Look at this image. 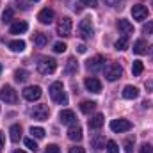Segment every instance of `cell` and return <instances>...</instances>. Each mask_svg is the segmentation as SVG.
Masks as SVG:
<instances>
[{
	"label": "cell",
	"instance_id": "1",
	"mask_svg": "<svg viewBox=\"0 0 153 153\" xmlns=\"http://www.w3.org/2000/svg\"><path fill=\"white\" fill-rule=\"evenodd\" d=\"M50 98L55 102V103H62V105H66L68 103V96L64 94V87H62V82H53L52 85H50Z\"/></svg>",
	"mask_w": 153,
	"mask_h": 153
},
{
	"label": "cell",
	"instance_id": "2",
	"mask_svg": "<svg viewBox=\"0 0 153 153\" xmlns=\"http://www.w3.org/2000/svg\"><path fill=\"white\" fill-rule=\"evenodd\" d=\"M55 70H57V61H55V59H52V57H43V59H39L38 71L41 75H50V73H53Z\"/></svg>",
	"mask_w": 153,
	"mask_h": 153
},
{
	"label": "cell",
	"instance_id": "3",
	"mask_svg": "<svg viewBox=\"0 0 153 153\" xmlns=\"http://www.w3.org/2000/svg\"><path fill=\"white\" fill-rule=\"evenodd\" d=\"M94 34V29H93V22L89 18H84L80 23H78V36L82 39H91Z\"/></svg>",
	"mask_w": 153,
	"mask_h": 153
},
{
	"label": "cell",
	"instance_id": "4",
	"mask_svg": "<svg viewBox=\"0 0 153 153\" xmlns=\"http://www.w3.org/2000/svg\"><path fill=\"white\" fill-rule=\"evenodd\" d=\"M121 76H123V68H121L119 64L111 62V64L105 68V78H107L109 82H116V80L121 78Z\"/></svg>",
	"mask_w": 153,
	"mask_h": 153
},
{
	"label": "cell",
	"instance_id": "5",
	"mask_svg": "<svg viewBox=\"0 0 153 153\" xmlns=\"http://www.w3.org/2000/svg\"><path fill=\"white\" fill-rule=\"evenodd\" d=\"M71 27H73V23H71V18H62L59 23H57V34L61 36V38H68V36H71Z\"/></svg>",
	"mask_w": 153,
	"mask_h": 153
},
{
	"label": "cell",
	"instance_id": "6",
	"mask_svg": "<svg viewBox=\"0 0 153 153\" xmlns=\"http://www.w3.org/2000/svg\"><path fill=\"white\" fill-rule=\"evenodd\" d=\"M103 66H105V59H103L102 55H94V57H91V59L85 62V68H87L91 73H96V71L103 70Z\"/></svg>",
	"mask_w": 153,
	"mask_h": 153
},
{
	"label": "cell",
	"instance_id": "7",
	"mask_svg": "<svg viewBox=\"0 0 153 153\" xmlns=\"http://www.w3.org/2000/svg\"><path fill=\"white\" fill-rule=\"evenodd\" d=\"M0 100L5 102V103H16L18 96H16V91L11 87V85H4L0 89Z\"/></svg>",
	"mask_w": 153,
	"mask_h": 153
},
{
	"label": "cell",
	"instance_id": "8",
	"mask_svg": "<svg viewBox=\"0 0 153 153\" xmlns=\"http://www.w3.org/2000/svg\"><path fill=\"white\" fill-rule=\"evenodd\" d=\"M111 130L116 132V134L128 132V130H132V123L128 119H112L111 121Z\"/></svg>",
	"mask_w": 153,
	"mask_h": 153
},
{
	"label": "cell",
	"instance_id": "9",
	"mask_svg": "<svg viewBox=\"0 0 153 153\" xmlns=\"http://www.w3.org/2000/svg\"><path fill=\"white\" fill-rule=\"evenodd\" d=\"M30 116H32V119L45 121L50 116V109H48V105H34L32 111H30Z\"/></svg>",
	"mask_w": 153,
	"mask_h": 153
},
{
	"label": "cell",
	"instance_id": "10",
	"mask_svg": "<svg viewBox=\"0 0 153 153\" xmlns=\"http://www.w3.org/2000/svg\"><path fill=\"white\" fill-rule=\"evenodd\" d=\"M41 94H43V91H41V87H39V85H29V87H25V89H23V98H25V100H29V102L39 100V98H41Z\"/></svg>",
	"mask_w": 153,
	"mask_h": 153
},
{
	"label": "cell",
	"instance_id": "11",
	"mask_svg": "<svg viewBox=\"0 0 153 153\" xmlns=\"http://www.w3.org/2000/svg\"><path fill=\"white\" fill-rule=\"evenodd\" d=\"M132 16H134V20H137V22L146 20V18H148V7L143 5V4L134 5V7H132Z\"/></svg>",
	"mask_w": 153,
	"mask_h": 153
},
{
	"label": "cell",
	"instance_id": "12",
	"mask_svg": "<svg viewBox=\"0 0 153 153\" xmlns=\"http://www.w3.org/2000/svg\"><path fill=\"white\" fill-rule=\"evenodd\" d=\"M84 84H85L87 91H91V93H102V82L96 76H87Z\"/></svg>",
	"mask_w": 153,
	"mask_h": 153
},
{
	"label": "cell",
	"instance_id": "13",
	"mask_svg": "<svg viewBox=\"0 0 153 153\" xmlns=\"http://www.w3.org/2000/svg\"><path fill=\"white\" fill-rule=\"evenodd\" d=\"M53 11L52 9H48V7H45V9H41L38 14V20L41 22V23H45V25H48V23H52L53 22Z\"/></svg>",
	"mask_w": 153,
	"mask_h": 153
},
{
	"label": "cell",
	"instance_id": "14",
	"mask_svg": "<svg viewBox=\"0 0 153 153\" xmlns=\"http://www.w3.org/2000/svg\"><path fill=\"white\" fill-rule=\"evenodd\" d=\"M59 119H61V123L62 125H73L75 123V112L73 111H61V114H59Z\"/></svg>",
	"mask_w": 153,
	"mask_h": 153
},
{
	"label": "cell",
	"instance_id": "15",
	"mask_svg": "<svg viewBox=\"0 0 153 153\" xmlns=\"http://www.w3.org/2000/svg\"><path fill=\"white\" fill-rule=\"evenodd\" d=\"M27 29H29V25H27L25 22L18 20V22H13L9 32H11V34H23V32H27Z\"/></svg>",
	"mask_w": 153,
	"mask_h": 153
},
{
	"label": "cell",
	"instance_id": "16",
	"mask_svg": "<svg viewBox=\"0 0 153 153\" xmlns=\"http://www.w3.org/2000/svg\"><path fill=\"white\" fill-rule=\"evenodd\" d=\"M117 29H119V32L125 34V36L134 32V25H132L128 20H117Z\"/></svg>",
	"mask_w": 153,
	"mask_h": 153
},
{
	"label": "cell",
	"instance_id": "17",
	"mask_svg": "<svg viewBox=\"0 0 153 153\" xmlns=\"http://www.w3.org/2000/svg\"><path fill=\"white\" fill-rule=\"evenodd\" d=\"M139 96V89L137 87H134V85H125V89H123V98H126V100H135Z\"/></svg>",
	"mask_w": 153,
	"mask_h": 153
},
{
	"label": "cell",
	"instance_id": "18",
	"mask_svg": "<svg viewBox=\"0 0 153 153\" xmlns=\"http://www.w3.org/2000/svg\"><path fill=\"white\" fill-rule=\"evenodd\" d=\"M68 137H70L71 141H80V139H82V128L73 123V125L70 126V130H68Z\"/></svg>",
	"mask_w": 153,
	"mask_h": 153
},
{
	"label": "cell",
	"instance_id": "19",
	"mask_svg": "<svg viewBox=\"0 0 153 153\" xmlns=\"http://www.w3.org/2000/svg\"><path fill=\"white\" fill-rule=\"evenodd\" d=\"M146 48H148V43H146L144 39H137V41L134 43V48H132V50H134V53L143 55V53H146V52H148Z\"/></svg>",
	"mask_w": 153,
	"mask_h": 153
},
{
	"label": "cell",
	"instance_id": "20",
	"mask_svg": "<svg viewBox=\"0 0 153 153\" xmlns=\"http://www.w3.org/2000/svg\"><path fill=\"white\" fill-rule=\"evenodd\" d=\"M78 71V62H76L75 57H70L68 59V62H66V68H64V73L66 75H73Z\"/></svg>",
	"mask_w": 153,
	"mask_h": 153
},
{
	"label": "cell",
	"instance_id": "21",
	"mask_svg": "<svg viewBox=\"0 0 153 153\" xmlns=\"http://www.w3.org/2000/svg\"><path fill=\"white\" fill-rule=\"evenodd\" d=\"M102 126H103V116L102 114H96L89 119V128H91V130H98V128H102Z\"/></svg>",
	"mask_w": 153,
	"mask_h": 153
},
{
	"label": "cell",
	"instance_id": "22",
	"mask_svg": "<svg viewBox=\"0 0 153 153\" xmlns=\"http://www.w3.org/2000/svg\"><path fill=\"white\" fill-rule=\"evenodd\" d=\"M9 134H11V141H13V143H18L20 137H22V126H20V125H13V126L9 128Z\"/></svg>",
	"mask_w": 153,
	"mask_h": 153
},
{
	"label": "cell",
	"instance_id": "23",
	"mask_svg": "<svg viewBox=\"0 0 153 153\" xmlns=\"http://www.w3.org/2000/svg\"><path fill=\"white\" fill-rule=\"evenodd\" d=\"M91 144H93L94 150H102V148H105V137L103 135H96V137L91 139Z\"/></svg>",
	"mask_w": 153,
	"mask_h": 153
},
{
	"label": "cell",
	"instance_id": "24",
	"mask_svg": "<svg viewBox=\"0 0 153 153\" xmlns=\"http://www.w3.org/2000/svg\"><path fill=\"white\" fill-rule=\"evenodd\" d=\"M9 48H11L13 52H23V50H25V41H22V39L11 41V43H9Z\"/></svg>",
	"mask_w": 153,
	"mask_h": 153
},
{
	"label": "cell",
	"instance_id": "25",
	"mask_svg": "<svg viewBox=\"0 0 153 153\" xmlns=\"http://www.w3.org/2000/svg\"><path fill=\"white\" fill-rule=\"evenodd\" d=\"M114 48L117 50V52H123V50H126V48H128V38H126V36L119 38V39L114 43Z\"/></svg>",
	"mask_w": 153,
	"mask_h": 153
},
{
	"label": "cell",
	"instance_id": "26",
	"mask_svg": "<svg viewBox=\"0 0 153 153\" xmlns=\"http://www.w3.org/2000/svg\"><path fill=\"white\" fill-rule=\"evenodd\" d=\"M34 43H36V46L43 48V46L48 43V36H46V34H43V32H38V34L34 36Z\"/></svg>",
	"mask_w": 153,
	"mask_h": 153
},
{
	"label": "cell",
	"instance_id": "27",
	"mask_svg": "<svg viewBox=\"0 0 153 153\" xmlns=\"http://www.w3.org/2000/svg\"><path fill=\"white\" fill-rule=\"evenodd\" d=\"M94 107H96V103H94V102H82V103H80V111H82L84 114L93 112V111H94Z\"/></svg>",
	"mask_w": 153,
	"mask_h": 153
},
{
	"label": "cell",
	"instance_id": "28",
	"mask_svg": "<svg viewBox=\"0 0 153 153\" xmlns=\"http://www.w3.org/2000/svg\"><path fill=\"white\" fill-rule=\"evenodd\" d=\"M143 70H144V64H143L141 61H134V64H132V73H134V75H141Z\"/></svg>",
	"mask_w": 153,
	"mask_h": 153
},
{
	"label": "cell",
	"instance_id": "29",
	"mask_svg": "<svg viewBox=\"0 0 153 153\" xmlns=\"http://www.w3.org/2000/svg\"><path fill=\"white\" fill-rule=\"evenodd\" d=\"M14 78H16V82H25L29 78V73L25 70H16L14 71Z\"/></svg>",
	"mask_w": 153,
	"mask_h": 153
},
{
	"label": "cell",
	"instance_id": "30",
	"mask_svg": "<svg viewBox=\"0 0 153 153\" xmlns=\"http://www.w3.org/2000/svg\"><path fill=\"white\" fill-rule=\"evenodd\" d=\"M13 14H14V11H13L11 7H7V9L4 11V14H2V22H4V23H9V22L13 20Z\"/></svg>",
	"mask_w": 153,
	"mask_h": 153
},
{
	"label": "cell",
	"instance_id": "31",
	"mask_svg": "<svg viewBox=\"0 0 153 153\" xmlns=\"http://www.w3.org/2000/svg\"><path fill=\"white\" fill-rule=\"evenodd\" d=\"M30 134H32L36 139H43V137H45V130H43L41 126H32V128H30Z\"/></svg>",
	"mask_w": 153,
	"mask_h": 153
},
{
	"label": "cell",
	"instance_id": "32",
	"mask_svg": "<svg viewBox=\"0 0 153 153\" xmlns=\"http://www.w3.org/2000/svg\"><path fill=\"white\" fill-rule=\"evenodd\" d=\"M66 43H62V41H57L55 45H53V52L55 53H62V52H66Z\"/></svg>",
	"mask_w": 153,
	"mask_h": 153
},
{
	"label": "cell",
	"instance_id": "33",
	"mask_svg": "<svg viewBox=\"0 0 153 153\" xmlns=\"http://www.w3.org/2000/svg\"><path fill=\"white\" fill-rule=\"evenodd\" d=\"M107 153H117L119 152V148H117V144H116L114 141H107Z\"/></svg>",
	"mask_w": 153,
	"mask_h": 153
},
{
	"label": "cell",
	"instance_id": "34",
	"mask_svg": "<svg viewBox=\"0 0 153 153\" xmlns=\"http://www.w3.org/2000/svg\"><path fill=\"white\" fill-rule=\"evenodd\" d=\"M23 143H25V146H27V148H29L30 152H34V153L38 152V144H36V143H34L32 139H25Z\"/></svg>",
	"mask_w": 153,
	"mask_h": 153
},
{
	"label": "cell",
	"instance_id": "35",
	"mask_svg": "<svg viewBox=\"0 0 153 153\" xmlns=\"http://www.w3.org/2000/svg\"><path fill=\"white\" fill-rule=\"evenodd\" d=\"M143 34H153V22H148L143 25Z\"/></svg>",
	"mask_w": 153,
	"mask_h": 153
},
{
	"label": "cell",
	"instance_id": "36",
	"mask_svg": "<svg viewBox=\"0 0 153 153\" xmlns=\"http://www.w3.org/2000/svg\"><path fill=\"white\" fill-rule=\"evenodd\" d=\"M80 4L85 5V7H96L98 5V0H80Z\"/></svg>",
	"mask_w": 153,
	"mask_h": 153
},
{
	"label": "cell",
	"instance_id": "37",
	"mask_svg": "<svg viewBox=\"0 0 153 153\" xmlns=\"http://www.w3.org/2000/svg\"><path fill=\"white\" fill-rule=\"evenodd\" d=\"M132 152H134V141L128 139V141L125 143V153H132Z\"/></svg>",
	"mask_w": 153,
	"mask_h": 153
},
{
	"label": "cell",
	"instance_id": "38",
	"mask_svg": "<svg viewBox=\"0 0 153 153\" xmlns=\"http://www.w3.org/2000/svg\"><path fill=\"white\" fill-rule=\"evenodd\" d=\"M139 153H153V146L152 144H148V143H144V144L141 146V152Z\"/></svg>",
	"mask_w": 153,
	"mask_h": 153
},
{
	"label": "cell",
	"instance_id": "39",
	"mask_svg": "<svg viewBox=\"0 0 153 153\" xmlns=\"http://www.w3.org/2000/svg\"><path fill=\"white\" fill-rule=\"evenodd\" d=\"M61 150H59V146L57 144H48L46 146V153H59Z\"/></svg>",
	"mask_w": 153,
	"mask_h": 153
},
{
	"label": "cell",
	"instance_id": "40",
	"mask_svg": "<svg viewBox=\"0 0 153 153\" xmlns=\"http://www.w3.org/2000/svg\"><path fill=\"white\" fill-rule=\"evenodd\" d=\"M119 2H121V0H105V4H107V5H111V7H117V5H119Z\"/></svg>",
	"mask_w": 153,
	"mask_h": 153
},
{
	"label": "cell",
	"instance_id": "41",
	"mask_svg": "<svg viewBox=\"0 0 153 153\" xmlns=\"http://www.w3.org/2000/svg\"><path fill=\"white\" fill-rule=\"evenodd\" d=\"M70 153H85V152H84V148H80V146H73V148H70Z\"/></svg>",
	"mask_w": 153,
	"mask_h": 153
},
{
	"label": "cell",
	"instance_id": "42",
	"mask_svg": "<svg viewBox=\"0 0 153 153\" xmlns=\"http://www.w3.org/2000/svg\"><path fill=\"white\" fill-rule=\"evenodd\" d=\"M76 50H78V53H85L87 46H85V45H78V46H76Z\"/></svg>",
	"mask_w": 153,
	"mask_h": 153
},
{
	"label": "cell",
	"instance_id": "43",
	"mask_svg": "<svg viewBox=\"0 0 153 153\" xmlns=\"http://www.w3.org/2000/svg\"><path fill=\"white\" fill-rule=\"evenodd\" d=\"M2 150H4V134L0 132V153H2Z\"/></svg>",
	"mask_w": 153,
	"mask_h": 153
},
{
	"label": "cell",
	"instance_id": "44",
	"mask_svg": "<svg viewBox=\"0 0 153 153\" xmlns=\"http://www.w3.org/2000/svg\"><path fill=\"white\" fill-rule=\"evenodd\" d=\"M150 53H152V59H153V46H150Z\"/></svg>",
	"mask_w": 153,
	"mask_h": 153
},
{
	"label": "cell",
	"instance_id": "45",
	"mask_svg": "<svg viewBox=\"0 0 153 153\" xmlns=\"http://www.w3.org/2000/svg\"><path fill=\"white\" fill-rule=\"evenodd\" d=\"M14 153H25V152H22V150H16V152H14Z\"/></svg>",
	"mask_w": 153,
	"mask_h": 153
},
{
	"label": "cell",
	"instance_id": "46",
	"mask_svg": "<svg viewBox=\"0 0 153 153\" xmlns=\"http://www.w3.org/2000/svg\"><path fill=\"white\" fill-rule=\"evenodd\" d=\"M30 2H39V0H30Z\"/></svg>",
	"mask_w": 153,
	"mask_h": 153
},
{
	"label": "cell",
	"instance_id": "47",
	"mask_svg": "<svg viewBox=\"0 0 153 153\" xmlns=\"http://www.w3.org/2000/svg\"><path fill=\"white\" fill-rule=\"evenodd\" d=\"M0 71H2V64H0Z\"/></svg>",
	"mask_w": 153,
	"mask_h": 153
}]
</instances>
